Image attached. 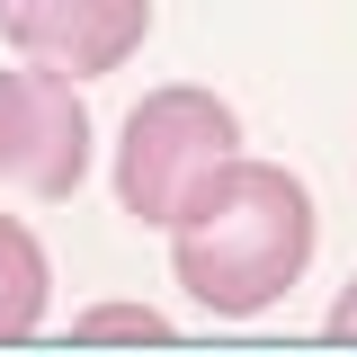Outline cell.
Listing matches in <instances>:
<instances>
[{"instance_id":"6da1fadb","label":"cell","mask_w":357,"mask_h":357,"mask_svg":"<svg viewBox=\"0 0 357 357\" xmlns=\"http://www.w3.org/2000/svg\"><path fill=\"white\" fill-rule=\"evenodd\" d=\"M304 268H312V197L277 161H241L232 152L170 223V277L215 321L268 312Z\"/></svg>"},{"instance_id":"7a4b0ae2","label":"cell","mask_w":357,"mask_h":357,"mask_svg":"<svg viewBox=\"0 0 357 357\" xmlns=\"http://www.w3.org/2000/svg\"><path fill=\"white\" fill-rule=\"evenodd\" d=\"M232 143H241V116L215 89H197V81L152 89L126 116V143H116V206L134 223H152V232H170L178 206L232 161Z\"/></svg>"},{"instance_id":"3957f363","label":"cell","mask_w":357,"mask_h":357,"mask_svg":"<svg viewBox=\"0 0 357 357\" xmlns=\"http://www.w3.org/2000/svg\"><path fill=\"white\" fill-rule=\"evenodd\" d=\"M0 178L27 197H72L89 178V107L72 72L54 63L0 72Z\"/></svg>"},{"instance_id":"277c9868","label":"cell","mask_w":357,"mask_h":357,"mask_svg":"<svg viewBox=\"0 0 357 357\" xmlns=\"http://www.w3.org/2000/svg\"><path fill=\"white\" fill-rule=\"evenodd\" d=\"M0 27L27 63H54L72 81L126 72L152 36V0H0Z\"/></svg>"},{"instance_id":"5b68a950","label":"cell","mask_w":357,"mask_h":357,"mask_svg":"<svg viewBox=\"0 0 357 357\" xmlns=\"http://www.w3.org/2000/svg\"><path fill=\"white\" fill-rule=\"evenodd\" d=\"M45 295H54L45 241L18 215H0V340H27V331L45 321Z\"/></svg>"},{"instance_id":"8992f818","label":"cell","mask_w":357,"mask_h":357,"mask_svg":"<svg viewBox=\"0 0 357 357\" xmlns=\"http://www.w3.org/2000/svg\"><path fill=\"white\" fill-rule=\"evenodd\" d=\"M72 331H81V340H170V321L152 304H98V312H81Z\"/></svg>"},{"instance_id":"52a82bcc","label":"cell","mask_w":357,"mask_h":357,"mask_svg":"<svg viewBox=\"0 0 357 357\" xmlns=\"http://www.w3.org/2000/svg\"><path fill=\"white\" fill-rule=\"evenodd\" d=\"M331 340H357V277L340 286V304H331Z\"/></svg>"}]
</instances>
